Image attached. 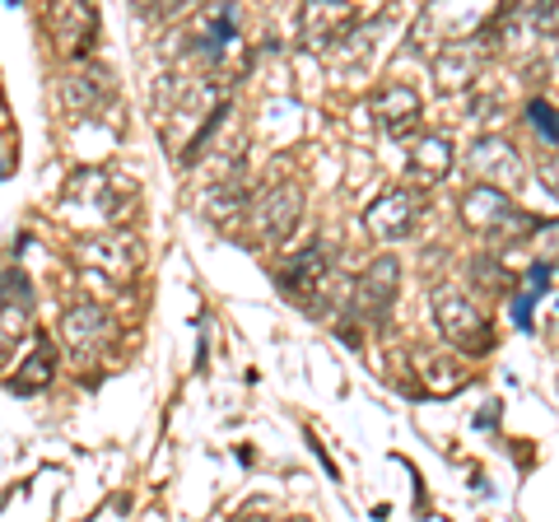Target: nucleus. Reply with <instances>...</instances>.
<instances>
[{
	"instance_id": "f03ea898",
	"label": "nucleus",
	"mask_w": 559,
	"mask_h": 522,
	"mask_svg": "<svg viewBox=\"0 0 559 522\" xmlns=\"http://www.w3.org/2000/svg\"><path fill=\"white\" fill-rule=\"evenodd\" d=\"M462 220H466V229L489 234V238H499V234H532L536 229V220L518 211V201L509 197V191H495V187H480V182L462 197Z\"/></svg>"
},
{
	"instance_id": "412c9836",
	"label": "nucleus",
	"mask_w": 559,
	"mask_h": 522,
	"mask_svg": "<svg viewBox=\"0 0 559 522\" xmlns=\"http://www.w3.org/2000/svg\"><path fill=\"white\" fill-rule=\"evenodd\" d=\"M476 281L489 285V289H503V285H509V275H503V266H495L489 257H480V261H476Z\"/></svg>"
},
{
	"instance_id": "f8f14e48",
	"label": "nucleus",
	"mask_w": 559,
	"mask_h": 522,
	"mask_svg": "<svg viewBox=\"0 0 559 522\" xmlns=\"http://www.w3.org/2000/svg\"><path fill=\"white\" fill-rule=\"evenodd\" d=\"M326 261H331L326 242H308L304 252H294V257L280 261L275 281L285 285L289 294H318V289H322V281H326V271H331Z\"/></svg>"
},
{
	"instance_id": "9d476101",
	"label": "nucleus",
	"mask_w": 559,
	"mask_h": 522,
	"mask_svg": "<svg viewBox=\"0 0 559 522\" xmlns=\"http://www.w3.org/2000/svg\"><path fill=\"white\" fill-rule=\"evenodd\" d=\"M355 24H359V14H355V5H345V0L304 5V43L308 47H336Z\"/></svg>"
},
{
	"instance_id": "4468645a",
	"label": "nucleus",
	"mask_w": 559,
	"mask_h": 522,
	"mask_svg": "<svg viewBox=\"0 0 559 522\" xmlns=\"http://www.w3.org/2000/svg\"><path fill=\"white\" fill-rule=\"evenodd\" d=\"M480 38H471V43H448L439 57H433V80L443 84V90H462V84L476 80L480 71Z\"/></svg>"
},
{
	"instance_id": "423d86ee",
	"label": "nucleus",
	"mask_w": 559,
	"mask_h": 522,
	"mask_svg": "<svg viewBox=\"0 0 559 522\" xmlns=\"http://www.w3.org/2000/svg\"><path fill=\"white\" fill-rule=\"evenodd\" d=\"M466 168L480 178V187H495V191H509L522 182V154L513 150V141H503V135H480L476 145L466 154Z\"/></svg>"
},
{
	"instance_id": "5701e85b",
	"label": "nucleus",
	"mask_w": 559,
	"mask_h": 522,
	"mask_svg": "<svg viewBox=\"0 0 559 522\" xmlns=\"http://www.w3.org/2000/svg\"><path fill=\"white\" fill-rule=\"evenodd\" d=\"M513 322L518 327H532V299H513Z\"/></svg>"
},
{
	"instance_id": "dca6fc26",
	"label": "nucleus",
	"mask_w": 559,
	"mask_h": 522,
	"mask_svg": "<svg viewBox=\"0 0 559 522\" xmlns=\"http://www.w3.org/2000/svg\"><path fill=\"white\" fill-rule=\"evenodd\" d=\"M51 378H57V351H51L47 336H38V345L28 351V359H20V369H14L10 392L14 396H33V392H43Z\"/></svg>"
},
{
	"instance_id": "2eb2a0df",
	"label": "nucleus",
	"mask_w": 559,
	"mask_h": 522,
	"mask_svg": "<svg viewBox=\"0 0 559 522\" xmlns=\"http://www.w3.org/2000/svg\"><path fill=\"white\" fill-rule=\"evenodd\" d=\"M112 94V84L103 71H90V66H80V71H70L61 80V98H66V108L75 112V117H90L94 108H103Z\"/></svg>"
},
{
	"instance_id": "20e7f679",
	"label": "nucleus",
	"mask_w": 559,
	"mask_h": 522,
	"mask_svg": "<svg viewBox=\"0 0 559 522\" xmlns=\"http://www.w3.org/2000/svg\"><path fill=\"white\" fill-rule=\"evenodd\" d=\"M84 261L98 275H108L112 285H131L140 275V261H145V248H140V238L131 229H108L84 242Z\"/></svg>"
},
{
	"instance_id": "4be33fe9",
	"label": "nucleus",
	"mask_w": 559,
	"mask_h": 522,
	"mask_svg": "<svg viewBox=\"0 0 559 522\" xmlns=\"http://www.w3.org/2000/svg\"><path fill=\"white\" fill-rule=\"evenodd\" d=\"M550 261H536V266H532V289H550Z\"/></svg>"
},
{
	"instance_id": "b1692460",
	"label": "nucleus",
	"mask_w": 559,
	"mask_h": 522,
	"mask_svg": "<svg viewBox=\"0 0 559 522\" xmlns=\"http://www.w3.org/2000/svg\"><path fill=\"white\" fill-rule=\"evenodd\" d=\"M294 522H308V518H294Z\"/></svg>"
},
{
	"instance_id": "f257e3e1",
	"label": "nucleus",
	"mask_w": 559,
	"mask_h": 522,
	"mask_svg": "<svg viewBox=\"0 0 559 522\" xmlns=\"http://www.w3.org/2000/svg\"><path fill=\"white\" fill-rule=\"evenodd\" d=\"M433 322H439L443 341H452L457 351H471V355L495 351V327H489L480 304L471 299V294H462V289H439L433 294Z\"/></svg>"
},
{
	"instance_id": "6e6552de",
	"label": "nucleus",
	"mask_w": 559,
	"mask_h": 522,
	"mask_svg": "<svg viewBox=\"0 0 559 522\" xmlns=\"http://www.w3.org/2000/svg\"><path fill=\"white\" fill-rule=\"evenodd\" d=\"M112 336V318H108V308L94 304V299H84V304H70L61 312V341L70 345L75 355H90L98 351L103 341Z\"/></svg>"
},
{
	"instance_id": "aec40b11",
	"label": "nucleus",
	"mask_w": 559,
	"mask_h": 522,
	"mask_svg": "<svg viewBox=\"0 0 559 522\" xmlns=\"http://www.w3.org/2000/svg\"><path fill=\"white\" fill-rule=\"evenodd\" d=\"M527 121H532V131L540 135V141L555 145V108H550V98H532L527 103Z\"/></svg>"
},
{
	"instance_id": "9b49d317",
	"label": "nucleus",
	"mask_w": 559,
	"mask_h": 522,
	"mask_svg": "<svg viewBox=\"0 0 559 522\" xmlns=\"http://www.w3.org/2000/svg\"><path fill=\"white\" fill-rule=\"evenodd\" d=\"M47 24H51V38H57L61 47V57H84L94 43V33H98V14L90 5H57L47 14Z\"/></svg>"
},
{
	"instance_id": "6ab92c4d",
	"label": "nucleus",
	"mask_w": 559,
	"mask_h": 522,
	"mask_svg": "<svg viewBox=\"0 0 559 522\" xmlns=\"http://www.w3.org/2000/svg\"><path fill=\"white\" fill-rule=\"evenodd\" d=\"M24 327H28V308H0V359L14 351Z\"/></svg>"
},
{
	"instance_id": "39448f33",
	"label": "nucleus",
	"mask_w": 559,
	"mask_h": 522,
	"mask_svg": "<svg viewBox=\"0 0 559 522\" xmlns=\"http://www.w3.org/2000/svg\"><path fill=\"white\" fill-rule=\"evenodd\" d=\"M396 289H401V261L396 257H373L369 266H364V275L355 281V299L349 304L359 308V318L382 327L396 308Z\"/></svg>"
},
{
	"instance_id": "a211bd4d",
	"label": "nucleus",
	"mask_w": 559,
	"mask_h": 522,
	"mask_svg": "<svg viewBox=\"0 0 559 522\" xmlns=\"http://www.w3.org/2000/svg\"><path fill=\"white\" fill-rule=\"evenodd\" d=\"M242 211H248V187H242L238 178L219 182L205 191V215L219 224V229H234V224L242 220Z\"/></svg>"
},
{
	"instance_id": "f3484780",
	"label": "nucleus",
	"mask_w": 559,
	"mask_h": 522,
	"mask_svg": "<svg viewBox=\"0 0 559 522\" xmlns=\"http://www.w3.org/2000/svg\"><path fill=\"white\" fill-rule=\"evenodd\" d=\"M415 373L425 378V388L433 396H452L466 382V369L457 359H448V355H429V351H415Z\"/></svg>"
},
{
	"instance_id": "7ed1b4c3",
	"label": "nucleus",
	"mask_w": 559,
	"mask_h": 522,
	"mask_svg": "<svg viewBox=\"0 0 559 522\" xmlns=\"http://www.w3.org/2000/svg\"><path fill=\"white\" fill-rule=\"evenodd\" d=\"M304 220V187L294 182H280V187H266L252 205L248 215V229L257 242H285Z\"/></svg>"
},
{
	"instance_id": "1a4fd4ad",
	"label": "nucleus",
	"mask_w": 559,
	"mask_h": 522,
	"mask_svg": "<svg viewBox=\"0 0 559 522\" xmlns=\"http://www.w3.org/2000/svg\"><path fill=\"white\" fill-rule=\"evenodd\" d=\"M415 211L419 201L411 197V191H382V197L364 211V229H369L373 238H406L415 229Z\"/></svg>"
},
{
	"instance_id": "ddd939ff",
	"label": "nucleus",
	"mask_w": 559,
	"mask_h": 522,
	"mask_svg": "<svg viewBox=\"0 0 559 522\" xmlns=\"http://www.w3.org/2000/svg\"><path fill=\"white\" fill-rule=\"evenodd\" d=\"M406 173H411V182H419V187L443 182L452 173V141L448 135H419V141L411 145Z\"/></svg>"
},
{
	"instance_id": "0eeeda50",
	"label": "nucleus",
	"mask_w": 559,
	"mask_h": 522,
	"mask_svg": "<svg viewBox=\"0 0 559 522\" xmlns=\"http://www.w3.org/2000/svg\"><path fill=\"white\" fill-rule=\"evenodd\" d=\"M419 112H425V98H419V90L406 80H388L373 94V117L392 141H401V135H411L419 127Z\"/></svg>"
}]
</instances>
